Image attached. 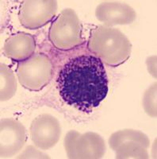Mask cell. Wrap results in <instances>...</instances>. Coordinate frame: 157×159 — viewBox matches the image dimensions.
Instances as JSON below:
<instances>
[{"label":"cell","mask_w":157,"mask_h":159,"mask_svg":"<svg viewBox=\"0 0 157 159\" xmlns=\"http://www.w3.org/2000/svg\"><path fill=\"white\" fill-rule=\"evenodd\" d=\"M65 148L70 158H100L106 151L105 143L95 133L70 131L65 138Z\"/></svg>","instance_id":"cell-5"},{"label":"cell","mask_w":157,"mask_h":159,"mask_svg":"<svg viewBox=\"0 0 157 159\" xmlns=\"http://www.w3.org/2000/svg\"><path fill=\"white\" fill-rule=\"evenodd\" d=\"M96 17L107 25L132 23L136 13L127 4L116 2H105L96 9Z\"/></svg>","instance_id":"cell-10"},{"label":"cell","mask_w":157,"mask_h":159,"mask_svg":"<svg viewBox=\"0 0 157 159\" xmlns=\"http://www.w3.org/2000/svg\"><path fill=\"white\" fill-rule=\"evenodd\" d=\"M51 60L37 53L21 62L18 66V76L23 87L31 91H39L49 82L52 76Z\"/></svg>","instance_id":"cell-3"},{"label":"cell","mask_w":157,"mask_h":159,"mask_svg":"<svg viewBox=\"0 0 157 159\" xmlns=\"http://www.w3.org/2000/svg\"><path fill=\"white\" fill-rule=\"evenodd\" d=\"M35 39L32 35L19 32L7 38L3 51L6 56L13 61H23L32 56L35 50Z\"/></svg>","instance_id":"cell-11"},{"label":"cell","mask_w":157,"mask_h":159,"mask_svg":"<svg viewBox=\"0 0 157 159\" xmlns=\"http://www.w3.org/2000/svg\"><path fill=\"white\" fill-rule=\"evenodd\" d=\"M63 101L83 112L97 107L108 92V79L102 61L94 56L76 57L65 64L58 76Z\"/></svg>","instance_id":"cell-1"},{"label":"cell","mask_w":157,"mask_h":159,"mask_svg":"<svg viewBox=\"0 0 157 159\" xmlns=\"http://www.w3.org/2000/svg\"><path fill=\"white\" fill-rule=\"evenodd\" d=\"M143 104L147 114L152 117H156V84L145 92Z\"/></svg>","instance_id":"cell-13"},{"label":"cell","mask_w":157,"mask_h":159,"mask_svg":"<svg viewBox=\"0 0 157 159\" xmlns=\"http://www.w3.org/2000/svg\"><path fill=\"white\" fill-rule=\"evenodd\" d=\"M88 47L107 65L112 66L124 63L131 52L129 41L122 33L103 26L96 28L90 34Z\"/></svg>","instance_id":"cell-2"},{"label":"cell","mask_w":157,"mask_h":159,"mask_svg":"<svg viewBox=\"0 0 157 159\" xmlns=\"http://www.w3.org/2000/svg\"><path fill=\"white\" fill-rule=\"evenodd\" d=\"M16 81L11 69L1 65V100L10 99L16 92Z\"/></svg>","instance_id":"cell-12"},{"label":"cell","mask_w":157,"mask_h":159,"mask_svg":"<svg viewBox=\"0 0 157 159\" xmlns=\"http://www.w3.org/2000/svg\"><path fill=\"white\" fill-rule=\"evenodd\" d=\"M49 38L56 47L69 49L83 42L80 20L71 9L64 10L52 24Z\"/></svg>","instance_id":"cell-4"},{"label":"cell","mask_w":157,"mask_h":159,"mask_svg":"<svg viewBox=\"0 0 157 159\" xmlns=\"http://www.w3.org/2000/svg\"><path fill=\"white\" fill-rule=\"evenodd\" d=\"M56 9V1H25L21 6L20 22L25 28L36 30L48 23Z\"/></svg>","instance_id":"cell-6"},{"label":"cell","mask_w":157,"mask_h":159,"mask_svg":"<svg viewBox=\"0 0 157 159\" xmlns=\"http://www.w3.org/2000/svg\"><path fill=\"white\" fill-rule=\"evenodd\" d=\"M26 141L23 125L12 119L1 120V156L11 157L18 153Z\"/></svg>","instance_id":"cell-9"},{"label":"cell","mask_w":157,"mask_h":159,"mask_svg":"<svg viewBox=\"0 0 157 159\" xmlns=\"http://www.w3.org/2000/svg\"><path fill=\"white\" fill-rule=\"evenodd\" d=\"M113 136L124 140L126 143L117 145L113 150L116 151V158H148L146 148L149 145V140L146 135L139 131L129 130V138L128 130L116 132Z\"/></svg>","instance_id":"cell-8"},{"label":"cell","mask_w":157,"mask_h":159,"mask_svg":"<svg viewBox=\"0 0 157 159\" xmlns=\"http://www.w3.org/2000/svg\"><path fill=\"white\" fill-rule=\"evenodd\" d=\"M60 126L57 119L48 114L39 116L32 122L30 134L32 141L42 150L54 147L60 139Z\"/></svg>","instance_id":"cell-7"}]
</instances>
